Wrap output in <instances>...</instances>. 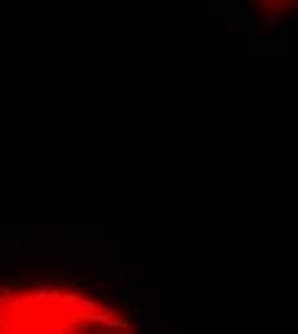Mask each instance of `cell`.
I'll return each instance as SVG.
<instances>
[{
	"mask_svg": "<svg viewBox=\"0 0 298 334\" xmlns=\"http://www.w3.org/2000/svg\"><path fill=\"white\" fill-rule=\"evenodd\" d=\"M59 319L62 322H72V319H80V316H85V311H82V306L80 303H67V301H62L59 303Z\"/></svg>",
	"mask_w": 298,
	"mask_h": 334,
	"instance_id": "1",
	"label": "cell"
},
{
	"mask_svg": "<svg viewBox=\"0 0 298 334\" xmlns=\"http://www.w3.org/2000/svg\"><path fill=\"white\" fill-rule=\"evenodd\" d=\"M49 298V291L47 288H36V291H28L23 293V306H34V303H44Z\"/></svg>",
	"mask_w": 298,
	"mask_h": 334,
	"instance_id": "2",
	"label": "cell"
},
{
	"mask_svg": "<svg viewBox=\"0 0 298 334\" xmlns=\"http://www.w3.org/2000/svg\"><path fill=\"white\" fill-rule=\"evenodd\" d=\"M118 298H121V301H131L134 298V285L131 283H121V285H118V293H116Z\"/></svg>",
	"mask_w": 298,
	"mask_h": 334,
	"instance_id": "3",
	"label": "cell"
},
{
	"mask_svg": "<svg viewBox=\"0 0 298 334\" xmlns=\"http://www.w3.org/2000/svg\"><path fill=\"white\" fill-rule=\"evenodd\" d=\"M90 296H93V298H103V296H106V285H103V283H95V285L90 288Z\"/></svg>",
	"mask_w": 298,
	"mask_h": 334,
	"instance_id": "4",
	"label": "cell"
},
{
	"mask_svg": "<svg viewBox=\"0 0 298 334\" xmlns=\"http://www.w3.org/2000/svg\"><path fill=\"white\" fill-rule=\"evenodd\" d=\"M74 285H80V278H74V275L62 278V291H67V288H74Z\"/></svg>",
	"mask_w": 298,
	"mask_h": 334,
	"instance_id": "5",
	"label": "cell"
},
{
	"mask_svg": "<svg viewBox=\"0 0 298 334\" xmlns=\"http://www.w3.org/2000/svg\"><path fill=\"white\" fill-rule=\"evenodd\" d=\"M65 329H67V324H65V322H59V324H49V327H47V334H65Z\"/></svg>",
	"mask_w": 298,
	"mask_h": 334,
	"instance_id": "6",
	"label": "cell"
},
{
	"mask_svg": "<svg viewBox=\"0 0 298 334\" xmlns=\"http://www.w3.org/2000/svg\"><path fill=\"white\" fill-rule=\"evenodd\" d=\"M80 306H82V311H85V314H90V311H95V303H93L90 298H80Z\"/></svg>",
	"mask_w": 298,
	"mask_h": 334,
	"instance_id": "7",
	"label": "cell"
},
{
	"mask_svg": "<svg viewBox=\"0 0 298 334\" xmlns=\"http://www.w3.org/2000/svg\"><path fill=\"white\" fill-rule=\"evenodd\" d=\"M10 298H13L10 288H0V301H10Z\"/></svg>",
	"mask_w": 298,
	"mask_h": 334,
	"instance_id": "8",
	"label": "cell"
},
{
	"mask_svg": "<svg viewBox=\"0 0 298 334\" xmlns=\"http://www.w3.org/2000/svg\"><path fill=\"white\" fill-rule=\"evenodd\" d=\"M265 3H273L275 5V3H288V0H265Z\"/></svg>",
	"mask_w": 298,
	"mask_h": 334,
	"instance_id": "9",
	"label": "cell"
}]
</instances>
